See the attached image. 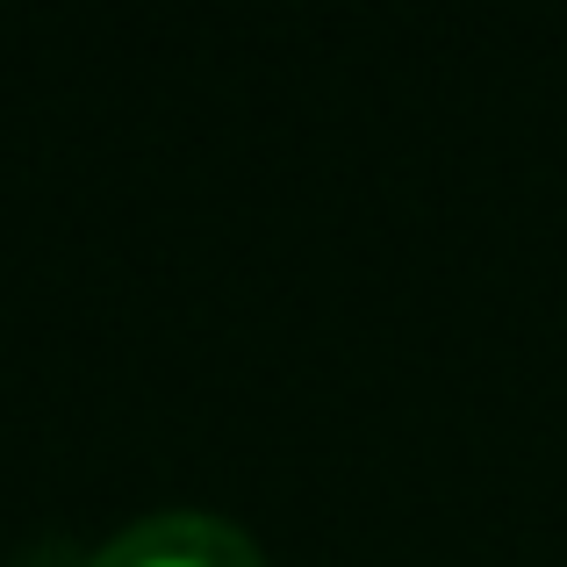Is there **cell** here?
I'll return each instance as SVG.
<instances>
[{
  "label": "cell",
  "instance_id": "6da1fadb",
  "mask_svg": "<svg viewBox=\"0 0 567 567\" xmlns=\"http://www.w3.org/2000/svg\"><path fill=\"white\" fill-rule=\"evenodd\" d=\"M86 567H266V554L216 511H152L86 554Z\"/></svg>",
  "mask_w": 567,
  "mask_h": 567
}]
</instances>
